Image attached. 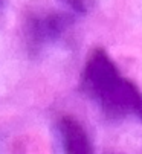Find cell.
I'll list each match as a JSON object with an SVG mask.
<instances>
[{
    "label": "cell",
    "mask_w": 142,
    "mask_h": 154,
    "mask_svg": "<svg viewBox=\"0 0 142 154\" xmlns=\"http://www.w3.org/2000/svg\"><path fill=\"white\" fill-rule=\"evenodd\" d=\"M63 154H95L87 128L72 115H61L55 124Z\"/></svg>",
    "instance_id": "cell-3"
},
{
    "label": "cell",
    "mask_w": 142,
    "mask_h": 154,
    "mask_svg": "<svg viewBox=\"0 0 142 154\" xmlns=\"http://www.w3.org/2000/svg\"><path fill=\"white\" fill-rule=\"evenodd\" d=\"M81 92L110 121L142 113V95L104 49H93L81 70Z\"/></svg>",
    "instance_id": "cell-1"
},
{
    "label": "cell",
    "mask_w": 142,
    "mask_h": 154,
    "mask_svg": "<svg viewBox=\"0 0 142 154\" xmlns=\"http://www.w3.org/2000/svg\"><path fill=\"white\" fill-rule=\"evenodd\" d=\"M74 25V15L55 9L34 8L23 20V38L31 55H38L61 40Z\"/></svg>",
    "instance_id": "cell-2"
},
{
    "label": "cell",
    "mask_w": 142,
    "mask_h": 154,
    "mask_svg": "<svg viewBox=\"0 0 142 154\" xmlns=\"http://www.w3.org/2000/svg\"><path fill=\"white\" fill-rule=\"evenodd\" d=\"M60 2L77 15H86L95 8V0H60Z\"/></svg>",
    "instance_id": "cell-4"
}]
</instances>
